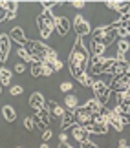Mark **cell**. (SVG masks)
<instances>
[{
    "label": "cell",
    "instance_id": "1f68e13d",
    "mask_svg": "<svg viewBox=\"0 0 130 148\" xmlns=\"http://www.w3.org/2000/svg\"><path fill=\"white\" fill-rule=\"evenodd\" d=\"M117 37H119V40H128V37H130V33L125 26H121V22H119V27H117Z\"/></svg>",
    "mask_w": 130,
    "mask_h": 148
},
{
    "label": "cell",
    "instance_id": "f907efd6",
    "mask_svg": "<svg viewBox=\"0 0 130 148\" xmlns=\"http://www.w3.org/2000/svg\"><path fill=\"white\" fill-rule=\"evenodd\" d=\"M117 148H130V146H128V145H125V146H117Z\"/></svg>",
    "mask_w": 130,
    "mask_h": 148
},
{
    "label": "cell",
    "instance_id": "db71d44e",
    "mask_svg": "<svg viewBox=\"0 0 130 148\" xmlns=\"http://www.w3.org/2000/svg\"><path fill=\"white\" fill-rule=\"evenodd\" d=\"M108 148H110V146H108Z\"/></svg>",
    "mask_w": 130,
    "mask_h": 148
},
{
    "label": "cell",
    "instance_id": "2e32d148",
    "mask_svg": "<svg viewBox=\"0 0 130 148\" xmlns=\"http://www.w3.org/2000/svg\"><path fill=\"white\" fill-rule=\"evenodd\" d=\"M75 124H77L75 113H73V112H66L64 117H63V123H61V128H63V130H72Z\"/></svg>",
    "mask_w": 130,
    "mask_h": 148
},
{
    "label": "cell",
    "instance_id": "bcb514c9",
    "mask_svg": "<svg viewBox=\"0 0 130 148\" xmlns=\"http://www.w3.org/2000/svg\"><path fill=\"white\" fill-rule=\"evenodd\" d=\"M17 16V13H8V16H6V20H13Z\"/></svg>",
    "mask_w": 130,
    "mask_h": 148
},
{
    "label": "cell",
    "instance_id": "816d5d0a",
    "mask_svg": "<svg viewBox=\"0 0 130 148\" xmlns=\"http://www.w3.org/2000/svg\"><path fill=\"white\" fill-rule=\"evenodd\" d=\"M0 95H2V84H0Z\"/></svg>",
    "mask_w": 130,
    "mask_h": 148
},
{
    "label": "cell",
    "instance_id": "ab89813d",
    "mask_svg": "<svg viewBox=\"0 0 130 148\" xmlns=\"http://www.w3.org/2000/svg\"><path fill=\"white\" fill-rule=\"evenodd\" d=\"M79 148H99V146L88 139V141H84V143H81V146H79Z\"/></svg>",
    "mask_w": 130,
    "mask_h": 148
},
{
    "label": "cell",
    "instance_id": "681fc988",
    "mask_svg": "<svg viewBox=\"0 0 130 148\" xmlns=\"http://www.w3.org/2000/svg\"><path fill=\"white\" fill-rule=\"evenodd\" d=\"M127 77H128V79H130V68H128V71H127Z\"/></svg>",
    "mask_w": 130,
    "mask_h": 148
},
{
    "label": "cell",
    "instance_id": "4316f807",
    "mask_svg": "<svg viewBox=\"0 0 130 148\" xmlns=\"http://www.w3.org/2000/svg\"><path fill=\"white\" fill-rule=\"evenodd\" d=\"M79 82H81V86H84V88H92L94 82H95V79H92L90 73H84V75L79 79Z\"/></svg>",
    "mask_w": 130,
    "mask_h": 148
},
{
    "label": "cell",
    "instance_id": "d6a6232c",
    "mask_svg": "<svg viewBox=\"0 0 130 148\" xmlns=\"http://www.w3.org/2000/svg\"><path fill=\"white\" fill-rule=\"evenodd\" d=\"M53 73H55L53 66L48 64V62H42V77H52Z\"/></svg>",
    "mask_w": 130,
    "mask_h": 148
},
{
    "label": "cell",
    "instance_id": "d4e9b609",
    "mask_svg": "<svg viewBox=\"0 0 130 148\" xmlns=\"http://www.w3.org/2000/svg\"><path fill=\"white\" fill-rule=\"evenodd\" d=\"M103 38H105V26H99L92 31V42H99L103 44Z\"/></svg>",
    "mask_w": 130,
    "mask_h": 148
},
{
    "label": "cell",
    "instance_id": "c3c4849f",
    "mask_svg": "<svg viewBox=\"0 0 130 148\" xmlns=\"http://www.w3.org/2000/svg\"><path fill=\"white\" fill-rule=\"evenodd\" d=\"M41 148H50V146H48V143H41Z\"/></svg>",
    "mask_w": 130,
    "mask_h": 148
},
{
    "label": "cell",
    "instance_id": "d590c367",
    "mask_svg": "<svg viewBox=\"0 0 130 148\" xmlns=\"http://www.w3.org/2000/svg\"><path fill=\"white\" fill-rule=\"evenodd\" d=\"M22 92H24V88H22L20 84H13V86L9 88V93H11V95H15V97H17V95H20Z\"/></svg>",
    "mask_w": 130,
    "mask_h": 148
},
{
    "label": "cell",
    "instance_id": "30bf717a",
    "mask_svg": "<svg viewBox=\"0 0 130 148\" xmlns=\"http://www.w3.org/2000/svg\"><path fill=\"white\" fill-rule=\"evenodd\" d=\"M30 106H31L35 112L44 110V108H46V99H44V95H42L41 92L31 93V97H30Z\"/></svg>",
    "mask_w": 130,
    "mask_h": 148
},
{
    "label": "cell",
    "instance_id": "4fadbf2b",
    "mask_svg": "<svg viewBox=\"0 0 130 148\" xmlns=\"http://www.w3.org/2000/svg\"><path fill=\"white\" fill-rule=\"evenodd\" d=\"M108 126H112V128L116 130V132H123V130H125V124L121 123V119H119V113H117V110H116V108H112V115H110Z\"/></svg>",
    "mask_w": 130,
    "mask_h": 148
},
{
    "label": "cell",
    "instance_id": "836d02e7",
    "mask_svg": "<svg viewBox=\"0 0 130 148\" xmlns=\"http://www.w3.org/2000/svg\"><path fill=\"white\" fill-rule=\"evenodd\" d=\"M24 128L28 132H33L35 130V123H33V117H24Z\"/></svg>",
    "mask_w": 130,
    "mask_h": 148
},
{
    "label": "cell",
    "instance_id": "7bdbcfd3",
    "mask_svg": "<svg viewBox=\"0 0 130 148\" xmlns=\"http://www.w3.org/2000/svg\"><path fill=\"white\" fill-rule=\"evenodd\" d=\"M123 97H125V102H127V104H130V84L127 86L125 92H123Z\"/></svg>",
    "mask_w": 130,
    "mask_h": 148
},
{
    "label": "cell",
    "instance_id": "9c48e42d",
    "mask_svg": "<svg viewBox=\"0 0 130 148\" xmlns=\"http://www.w3.org/2000/svg\"><path fill=\"white\" fill-rule=\"evenodd\" d=\"M72 135H73V139H75L79 145L90 139V132L84 126H81V124H75V126L72 128Z\"/></svg>",
    "mask_w": 130,
    "mask_h": 148
},
{
    "label": "cell",
    "instance_id": "60d3db41",
    "mask_svg": "<svg viewBox=\"0 0 130 148\" xmlns=\"http://www.w3.org/2000/svg\"><path fill=\"white\" fill-rule=\"evenodd\" d=\"M24 71H26V64H24V62L15 64V73H24Z\"/></svg>",
    "mask_w": 130,
    "mask_h": 148
},
{
    "label": "cell",
    "instance_id": "277c9868",
    "mask_svg": "<svg viewBox=\"0 0 130 148\" xmlns=\"http://www.w3.org/2000/svg\"><path fill=\"white\" fill-rule=\"evenodd\" d=\"M73 29H75L77 37H86L92 33V26H90V22L84 18L83 15H75V18H73Z\"/></svg>",
    "mask_w": 130,
    "mask_h": 148
},
{
    "label": "cell",
    "instance_id": "8fae6325",
    "mask_svg": "<svg viewBox=\"0 0 130 148\" xmlns=\"http://www.w3.org/2000/svg\"><path fill=\"white\" fill-rule=\"evenodd\" d=\"M70 27H72V22L66 18V16H57V33L61 37H66L68 35V31H70Z\"/></svg>",
    "mask_w": 130,
    "mask_h": 148
},
{
    "label": "cell",
    "instance_id": "52a82bcc",
    "mask_svg": "<svg viewBox=\"0 0 130 148\" xmlns=\"http://www.w3.org/2000/svg\"><path fill=\"white\" fill-rule=\"evenodd\" d=\"M9 35V38L13 42H17V44H20V48H24V44L28 42V38H26V35H24V29H22L20 26H15V27H11V31L8 33Z\"/></svg>",
    "mask_w": 130,
    "mask_h": 148
},
{
    "label": "cell",
    "instance_id": "e0dca14e",
    "mask_svg": "<svg viewBox=\"0 0 130 148\" xmlns=\"http://www.w3.org/2000/svg\"><path fill=\"white\" fill-rule=\"evenodd\" d=\"M37 27H39V33H41V37L44 38V40L52 37L53 29H52V27H50V26L46 24V22H44V20L41 18V16H37Z\"/></svg>",
    "mask_w": 130,
    "mask_h": 148
},
{
    "label": "cell",
    "instance_id": "8d00e7d4",
    "mask_svg": "<svg viewBox=\"0 0 130 148\" xmlns=\"http://www.w3.org/2000/svg\"><path fill=\"white\" fill-rule=\"evenodd\" d=\"M119 22H121V26H125L127 29H128V33H130V15H127V16H121V18H119Z\"/></svg>",
    "mask_w": 130,
    "mask_h": 148
},
{
    "label": "cell",
    "instance_id": "5b68a950",
    "mask_svg": "<svg viewBox=\"0 0 130 148\" xmlns=\"http://www.w3.org/2000/svg\"><path fill=\"white\" fill-rule=\"evenodd\" d=\"M128 84H130V79L127 77V73H125L123 77H112L108 88H110V92H114V93H123L127 90Z\"/></svg>",
    "mask_w": 130,
    "mask_h": 148
},
{
    "label": "cell",
    "instance_id": "f35d334b",
    "mask_svg": "<svg viewBox=\"0 0 130 148\" xmlns=\"http://www.w3.org/2000/svg\"><path fill=\"white\" fill-rule=\"evenodd\" d=\"M119 119H121V123L125 124H130V113H119Z\"/></svg>",
    "mask_w": 130,
    "mask_h": 148
},
{
    "label": "cell",
    "instance_id": "7c38bea8",
    "mask_svg": "<svg viewBox=\"0 0 130 148\" xmlns=\"http://www.w3.org/2000/svg\"><path fill=\"white\" fill-rule=\"evenodd\" d=\"M9 49H11V38H9V35H0V53H2V62L8 60Z\"/></svg>",
    "mask_w": 130,
    "mask_h": 148
},
{
    "label": "cell",
    "instance_id": "ac0fdd59",
    "mask_svg": "<svg viewBox=\"0 0 130 148\" xmlns=\"http://www.w3.org/2000/svg\"><path fill=\"white\" fill-rule=\"evenodd\" d=\"M39 16H41V18H42L44 22H46V24H48L50 27H52V29H55V27H57V16H55V15L52 13V11L42 9V13L39 15Z\"/></svg>",
    "mask_w": 130,
    "mask_h": 148
},
{
    "label": "cell",
    "instance_id": "b9f144b4",
    "mask_svg": "<svg viewBox=\"0 0 130 148\" xmlns=\"http://www.w3.org/2000/svg\"><path fill=\"white\" fill-rule=\"evenodd\" d=\"M72 5H73L75 9H83L84 5H86V2H81V0H73V2H72Z\"/></svg>",
    "mask_w": 130,
    "mask_h": 148
},
{
    "label": "cell",
    "instance_id": "f1b7e54d",
    "mask_svg": "<svg viewBox=\"0 0 130 148\" xmlns=\"http://www.w3.org/2000/svg\"><path fill=\"white\" fill-rule=\"evenodd\" d=\"M117 13H119L121 16L130 15V2H119V5H117Z\"/></svg>",
    "mask_w": 130,
    "mask_h": 148
},
{
    "label": "cell",
    "instance_id": "ba28073f",
    "mask_svg": "<svg viewBox=\"0 0 130 148\" xmlns=\"http://www.w3.org/2000/svg\"><path fill=\"white\" fill-rule=\"evenodd\" d=\"M128 68H130L128 60H116L108 75H112V77H123V75L128 71Z\"/></svg>",
    "mask_w": 130,
    "mask_h": 148
},
{
    "label": "cell",
    "instance_id": "44dd1931",
    "mask_svg": "<svg viewBox=\"0 0 130 148\" xmlns=\"http://www.w3.org/2000/svg\"><path fill=\"white\" fill-rule=\"evenodd\" d=\"M2 117H4L8 123H15V119H17V110H15L13 106L6 104V106H2Z\"/></svg>",
    "mask_w": 130,
    "mask_h": 148
},
{
    "label": "cell",
    "instance_id": "7402d4cb",
    "mask_svg": "<svg viewBox=\"0 0 130 148\" xmlns=\"http://www.w3.org/2000/svg\"><path fill=\"white\" fill-rule=\"evenodd\" d=\"M11 77H13V71L8 70V68H0V84L2 86H11Z\"/></svg>",
    "mask_w": 130,
    "mask_h": 148
},
{
    "label": "cell",
    "instance_id": "ffe728a7",
    "mask_svg": "<svg viewBox=\"0 0 130 148\" xmlns=\"http://www.w3.org/2000/svg\"><path fill=\"white\" fill-rule=\"evenodd\" d=\"M84 108H86V110H90L94 113V115H97V113H101V110H103V106H101V102L97 101V99H88L86 102H84Z\"/></svg>",
    "mask_w": 130,
    "mask_h": 148
},
{
    "label": "cell",
    "instance_id": "603a6c76",
    "mask_svg": "<svg viewBox=\"0 0 130 148\" xmlns=\"http://www.w3.org/2000/svg\"><path fill=\"white\" fill-rule=\"evenodd\" d=\"M64 104H66V108H68V112H75L77 108H79V99H77V95H70L68 93L66 95V99H64Z\"/></svg>",
    "mask_w": 130,
    "mask_h": 148
},
{
    "label": "cell",
    "instance_id": "d6986e66",
    "mask_svg": "<svg viewBox=\"0 0 130 148\" xmlns=\"http://www.w3.org/2000/svg\"><path fill=\"white\" fill-rule=\"evenodd\" d=\"M35 117L41 121L46 128H50V124H52V113H50V110L48 108H44V110H39V112H35Z\"/></svg>",
    "mask_w": 130,
    "mask_h": 148
},
{
    "label": "cell",
    "instance_id": "f6af8a7d",
    "mask_svg": "<svg viewBox=\"0 0 130 148\" xmlns=\"http://www.w3.org/2000/svg\"><path fill=\"white\" fill-rule=\"evenodd\" d=\"M59 139H61V143H68V135H66V134H61Z\"/></svg>",
    "mask_w": 130,
    "mask_h": 148
},
{
    "label": "cell",
    "instance_id": "9a60e30c",
    "mask_svg": "<svg viewBox=\"0 0 130 148\" xmlns=\"http://www.w3.org/2000/svg\"><path fill=\"white\" fill-rule=\"evenodd\" d=\"M46 108L50 110L52 117H59V119H63V117H64V113H66L64 108H63V106H59L55 101H48V102H46Z\"/></svg>",
    "mask_w": 130,
    "mask_h": 148
},
{
    "label": "cell",
    "instance_id": "74e56055",
    "mask_svg": "<svg viewBox=\"0 0 130 148\" xmlns=\"http://www.w3.org/2000/svg\"><path fill=\"white\" fill-rule=\"evenodd\" d=\"M52 137H53V132H52L50 128H48V130H44V132H42V141H44V143H48V141L52 139Z\"/></svg>",
    "mask_w": 130,
    "mask_h": 148
},
{
    "label": "cell",
    "instance_id": "e575fe53",
    "mask_svg": "<svg viewBox=\"0 0 130 148\" xmlns=\"http://www.w3.org/2000/svg\"><path fill=\"white\" fill-rule=\"evenodd\" d=\"M59 90H61V92H64V93H70L72 90H73V84H72V82H68V81H64V82H61Z\"/></svg>",
    "mask_w": 130,
    "mask_h": 148
},
{
    "label": "cell",
    "instance_id": "4dcf8cb0",
    "mask_svg": "<svg viewBox=\"0 0 130 148\" xmlns=\"http://www.w3.org/2000/svg\"><path fill=\"white\" fill-rule=\"evenodd\" d=\"M17 55H19V57H20V59L24 60V62H30V64H33V57H31L30 53H28V51H26L24 48H19V51H17Z\"/></svg>",
    "mask_w": 130,
    "mask_h": 148
},
{
    "label": "cell",
    "instance_id": "cb8c5ba5",
    "mask_svg": "<svg viewBox=\"0 0 130 148\" xmlns=\"http://www.w3.org/2000/svg\"><path fill=\"white\" fill-rule=\"evenodd\" d=\"M105 51H106V48L103 46V44L90 42V53H92V55H95V57H105Z\"/></svg>",
    "mask_w": 130,
    "mask_h": 148
},
{
    "label": "cell",
    "instance_id": "484cf974",
    "mask_svg": "<svg viewBox=\"0 0 130 148\" xmlns=\"http://www.w3.org/2000/svg\"><path fill=\"white\" fill-rule=\"evenodd\" d=\"M130 51V40H117V53L127 55Z\"/></svg>",
    "mask_w": 130,
    "mask_h": 148
},
{
    "label": "cell",
    "instance_id": "f5cc1de1",
    "mask_svg": "<svg viewBox=\"0 0 130 148\" xmlns=\"http://www.w3.org/2000/svg\"><path fill=\"white\" fill-rule=\"evenodd\" d=\"M17 148H22V146H17Z\"/></svg>",
    "mask_w": 130,
    "mask_h": 148
},
{
    "label": "cell",
    "instance_id": "f546056e",
    "mask_svg": "<svg viewBox=\"0 0 130 148\" xmlns=\"http://www.w3.org/2000/svg\"><path fill=\"white\" fill-rule=\"evenodd\" d=\"M31 77H42V64L41 62H33L31 64Z\"/></svg>",
    "mask_w": 130,
    "mask_h": 148
},
{
    "label": "cell",
    "instance_id": "8992f818",
    "mask_svg": "<svg viewBox=\"0 0 130 148\" xmlns=\"http://www.w3.org/2000/svg\"><path fill=\"white\" fill-rule=\"evenodd\" d=\"M73 113H75L77 124H81V126H88V124H92V123H94V113L90 112V110H86V108H84V104H83V106H79Z\"/></svg>",
    "mask_w": 130,
    "mask_h": 148
},
{
    "label": "cell",
    "instance_id": "5bb4252c",
    "mask_svg": "<svg viewBox=\"0 0 130 148\" xmlns=\"http://www.w3.org/2000/svg\"><path fill=\"white\" fill-rule=\"evenodd\" d=\"M84 128H86L88 130V132L90 134H99V135H106V134H108V124H103V123H92V124H88V126H84Z\"/></svg>",
    "mask_w": 130,
    "mask_h": 148
},
{
    "label": "cell",
    "instance_id": "7a4b0ae2",
    "mask_svg": "<svg viewBox=\"0 0 130 148\" xmlns=\"http://www.w3.org/2000/svg\"><path fill=\"white\" fill-rule=\"evenodd\" d=\"M24 49L33 57V62H41L42 64V62L46 60V57H48L52 48H50L48 44H42L41 40H28L24 44Z\"/></svg>",
    "mask_w": 130,
    "mask_h": 148
},
{
    "label": "cell",
    "instance_id": "6da1fadb",
    "mask_svg": "<svg viewBox=\"0 0 130 148\" xmlns=\"http://www.w3.org/2000/svg\"><path fill=\"white\" fill-rule=\"evenodd\" d=\"M90 59H92V53H90V49H86L84 38L77 37L70 55H68V64H75L79 68H83V70H86V66H90Z\"/></svg>",
    "mask_w": 130,
    "mask_h": 148
},
{
    "label": "cell",
    "instance_id": "83f0119b",
    "mask_svg": "<svg viewBox=\"0 0 130 148\" xmlns=\"http://www.w3.org/2000/svg\"><path fill=\"white\" fill-rule=\"evenodd\" d=\"M2 4L8 13H17L19 11V2H15V0H8V2H2Z\"/></svg>",
    "mask_w": 130,
    "mask_h": 148
},
{
    "label": "cell",
    "instance_id": "7dc6e473",
    "mask_svg": "<svg viewBox=\"0 0 130 148\" xmlns=\"http://www.w3.org/2000/svg\"><path fill=\"white\" fill-rule=\"evenodd\" d=\"M125 145H128V141H127V139H121V141H119V146H125Z\"/></svg>",
    "mask_w": 130,
    "mask_h": 148
},
{
    "label": "cell",
    "instance_id": "ee69618b",
    "mask_svg": "<svg viewBox=\"0 0 130 148\" xmlns=\"http://www.w3.org/2000/svg\"><path fill=\"white\" fill-rule=\"evenodd\" d=\"M108 9H114V11H117V5H119V2H106L105 4Z\"/></svg>",
    "mask_w": 130,
    "mask_h": 148
},
{
    "label": "cell",
    "instance_id": "3957f363",
    "mask_svg": "<svg viewBox=\"0 0 130 148\" xmlns=\"http://www.w3.org/2000/svg\"><path fill=\"white\" fill-rule=\"evenodd\" d=\"M92 90H94V97L101 102V106H106V104H108L110 95H112L108 84H105L103 81H95L94 86H92Z\"/></svg>",
    "mask_w": 130,
    "mask_h": 148
}]
</instances>
